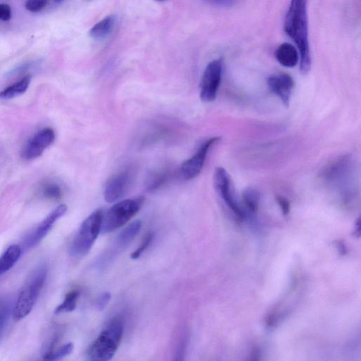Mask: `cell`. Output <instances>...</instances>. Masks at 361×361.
I'll return each instance as SVG.
<instances>
[{
	"instance_id": "obj_1",
	"label": "cell",
	"mask_w": 361,
	"mask_h": 361,
	"mask_svg": "<svg viewBox=\"0 0 361 361\" xmlns=\"http://www.w3.org/2000/svg\"><path fill=\"white\" fill-rule=\"evenodd\" d=\"M285 32L300 52V70L307 74L312 63L308 39L307 0H290L284 20Z\"/></svg>"
},
{
	"instance_id": "obj_2",
	"label": "cell",
	"mask_w": 361,
	"mask_h": 361,
	"mask_svg": "<svg viewBox=\"0 0 361 361\" xmlns=\"http://www.w3.org/2000/svg\"><path fill=\"white\" fill-rule=\"evenodd\" d=\"M123 331V320L119 317L113 318L90 346L88 359L94 361L111 360L120 345Z\"/></svg>"
},
{
	"instance_id": "obj_3",
	"label": "cell",
	"mask_w": 361,
	"mask_h": 361,
	"mask_svg": "<svg viewBox=\"0 0 361 361\" xmlns=\"http://www.w3.org/2000/svg\"><path fill=\"white\" fill-rule=\"evenodd\" d=\"M104 212L97 209L82 223L70 247L73 256L85 255L91 250L101 231Z\"/></svg>"
},
{
	"instance_id": "obj_4",
	"label": "cell",
	"mask_w": 361,
	"mask_h": 361,
	"mask_svg": "<svg viewBox=\"0 0 361 361\" xmlns=\"http://www.w3.org/2000/svg\"><path fill=\"white\" fill-rule=\"evenodd\" d=\"M144 202L143 197L126 199L114 204L103 215L101 231L111 232L130 220L140 209Z\"/></svg>"
},
{
	"instance_id": "obj_5",
	"label": "cell",
	"mask_w": 361,
	"mask_h": 361,
	"mask_svg": "<svg viewBox=\"0 0 361 361\" xmlns=\"http://www.w3.org/2000/svg\"><path fill=\"white\" fill-rule=\"evenodd\" d=\"M46 269H37L22 288L13 308V317L20 320L32 310L46 279Z\"/></svg>"
},
{
	"instance_id": "obj_6",
	"label": "cell",
	"mask_w": 361,
	"mask_h": 361,
	"mask_svg": "<svg viewBox=\"0 0 361 361\" xmlns=\"http://www.w3.org/2000/svg\"><path fill=\"white\" fill-rule=\"evenodd\" d=\"M222 72L221 58L214 59L207 64L200 83V97L202 102H211L216 99Z\"/></svg>"
},
{
	"instance_id": "obj_7",
	"label": "cell",
	"mask_w": 361,
	"mask_h": 361,
	"mask_svg": "<svg viewBox=\"0 0 361 361\" xmlns=\"http://www.w3.org/2000/svg\"><path fill=\"white\" fill-rule=\"evenodd\" d=\"M220 139L219 137H213L207 140L194 155L181 164L179 172L183 179L192 180L201 173L209 149Z\"/></svg>"
},
{
	"instance_id": "obj_8",
	"label": "cell",
	"mask_w": 361,
	"mask_h": 361,
	"mask_svg": "<svg viewBox=\"0 0 361 361\" xmlns=\"http://www.w3.org/2000/svg\"><path fill=\"white\" fill-rule=\"evenodd\" d=\"M213 180L216 190L227 206L238 217L244 218L245 212L235 199L231 178L226 170L221 166L216 167L214 170Z\"/></svg>"
},
{
	"instance_id": "obj_9",
	"label": "cell",
	"mask_w": 361,
	"mask_h": 361,
	"mask_svg": "<svg viewBox=\"0 0 361 361\" xmlns=\"http://www.w3.org/2000/svg\"><path fill=\"white\" fill-rule=\"evenodd\" d=\"M55 140V133L51 128H45L36 133L23 145L20 156L25 160L39 157Z\"/></svg>"
},
{
	"instance_id": "obj_10",
	"label": "cell",
	"mask_w": 361,
	"mask_h": 361,
	"mask_svg": "<svg viewBox=\"0 0 361 361\" xmlns=\"http://www.w3.org/2000/svg\"><path fill=\"white\" fill-rule=\"evenodd\" d=\"M133 177V170L126 168L111 176L106 182L104 197L107 202L119 200L130 186Z\"/></svg>"
},
{
	"instance_id": "obj_11",
	"label": "cell",
	"mask_w": 361,
	"mask_h": 361,
	"mask_svg": "<svg viewBox=\"0 0 361 361\" xmlns=\"http://www.w3.org/2000/svg\"><path fill=\"white\" fill-rule=\"evenodd\" d=\"M267 85L269 90L281 99L284 106L288 107L294 87L293 78L283 73L274 74L267 78Z\"/></svg>"
},
{
	"instance_id": "obj_12",
	"label": "cell",
	"mask_w": 361,
	"mask_h": 361,
	"mask_svg": "<svg viewBox=\"0 0 361 361\" xmlns=\"http://www.w3.org/2000/svg\"><path fill=\"white\" fill-rule=\"evenodd\" d=\"M67 211V206L64 204L59 205L53 210L38 226L35 231L27 238L25 244L27 247H33L38 244L47 234L53 224Z\"/></svg>"
},
{
	"instance_id": "obj_13",
	"label": "cell",
	"mask_w": 361,
	"mask_h": 361,
	"mask_svg": "<svg viewBox=\"0 0 361 361\" xmlns=\"http://www.w3.org/2000/svg\"><path fill=\"white\" fill-rule=\"evenodd\" d=\"M275 58L283 66L293 68L298 63L299 56L294 46L284 42L275 51Z\"/></svg>"
},
{
	"instance_id": "obj_14",
	"label": "cell",
	"mask_w": 361,
	"mask_h": 361,
	"mask_svg": "<svg viewBox=\"0 0 361 361\" xmlns=\"http://www.w3.org/2000/svg\"><path fill=\"white\" fill-rule=\"evenodd\" d=\"M116 16L109 15L91 27L89 35L94 39H102L109 35L114 29Z\"/></svg>"
},
{
	"instance_id": "obj_15",
	"label": "cell",
	"mask_w": 361,
	"mask_h": 361,
	"mask_svg": "<svg viewBox=\"0 0 361 361\" xmlns=\"http://www.w3.org/2000/svg\"><path fill=\"white\" fill-rule=\"evenodd\" d=\"M32 77L27 75L18 82L6 87L0 91L1 99H10L21 94H23L29 87Z\"/></svg>"
},
{
	"instance_id": "obj_16",
	"label": "cell",
	"mask_w": 361,
	"mask_h": 361,
	"mask_svg": "<svg viewBox=\"0 0 361 361\" xmlns=\"http://www.w3.org/2000/svg\"><path fill=\"white\" fill-rule=\"evenodd\" d=\"M142 228L140 220L135 221L126 226L117 236L116 246L119 248L127 247L135 237L139 233Z\"/></svg>"
},
{
	"instance_id": "obj_17",
	"label": "cell",
	"mask_w": 361,
	"mask_h": 361,
	"mask_svg": "<svg viewBox=\"0 0 361 361\" xmlns=\"http://www.w3.org/2000/svg\"><path fill=\"white\" fill-rule=\"evenodd\" d=\"M20 255L21 247L18 245L9 246L0 257V275L9 270Z\"/></svg>"
},
{
	"instance_id": "obj_18",
	"label": "cell",
	"mask_w": 361,
	"mask_h": 361,
	"mask_svg": "<svg viewBox=\"0 0 361 361\" xmlns=\"http://www.w3.org/2000/svg\"><path fill=\"white\" fill-rule=\"evenodd\" d=\"M80 295L78 290H73L66 294L63 301L55 309V314L70 312L75 310Z\"/></svg>"
},
{
	"instance_id": "obj_19",
	"label": "cell",
	"mask_w": 361,
	"mask_h": 361,
	"mask_svg": "<svg viewBox=\"0 0 361 361\" xmlns=\"http://www.w3.org/2000/svg\"><path fill=\"white\" fill-rule=\"evenodd\" d=\"M243 201L246 207L252 212H257L259 204V192L252 188L244 190L242 195Z\"/></svg>"
},
{
	"instance_id": "obj_20",
	"label": "cell",
	"mask_w": 361,
	"mask_h": 361,
	"mask_svg": "<svg viewBox=\"0 0 361 361\" xmlns=\"http://www.w3.org/2000/svg\"><path fill=\"white\" fill-rule=\"evenodd\" d=\"M169 177V172L166 170L160 171L151 175L147 183L148 191H154L163 185Z\"/></svg>"
},
{
	"instance_id": "obj_21",
	"label": "cell",
	"mask_w": 361,
	"mask_h": 361,
	"mask_svg": "<svg viewBox=\"0 0 361 361\" xmlns=\"http://www.w3.org/2000/svg\"><path fill=\"white\" fill-rule=\"evenodd\" d=\"M73 350V344L68 343L63 346H61L55 351H49L44 354V359L47 360H60L72 353Z\"/></svg>"
},
{
	"instance_id": "obj_22",
	"label": "cell",
	"mask_w": 361,
	"mask_h": 361,
	"mask_svg": "<svg viewBox=\"0 0 361 361\" xmlns=\"http://www.w3.org/2000/svg\"><path fill=\"white\" fill-rule=\"evenodd\" d=\"M43 195L49 199L57 200L61 196V190L55 183H49L43 188Z\"/></svg>"
},
{
	"instance_id": "obj_23",
	"label": "cell",
	"mask_w": 361,
	"mask_h": 361,
	"mask_svg": "<svg viewBox=\"0 0 361 361\" xmlns=\"http://www.w3.org/2000/svg\"><path fill=\"white\" fill-rule=\"evenodd\" d=\"M153 233H148L143 238L140 245L130 255L131 259H138L149 247L153 240Z\"/></svg>"
},
{
	"instance_id": "obj_24",
	"label": "cell",
	"mask_w": 361,
	"mask_h": 361,
	"mask_svg": "<svg viewBox=\"0 0 361 361\" xmlns=\"http://www.w3.org/2000/svg\"><path fill=\"white\" fill-rule=\"evenodd\" d=\"M47 4V0H27L25 4V7L27 11L36 13L42 11Z\"/></svg>"
},
{
	"instance_id": "obj_25",
	"label": "cell",
	"mask_w": 361,
	"mask_h": 361,
	"mask_svg": "<svg viewBox=\"0 0 361 361\" xmlns=\"http://www.w3.org/2000/svg\"><path fill=\"white\" fill-rule=\"evenodd\" d=\"M111 299V294L104 292L101 294L95 301V307L98 311H102L107 305Z\"/></svg>"
},
{
	"instance_id": "obj_26",
	"label": "cell",
	"mask_w": 361,
	"mask_h": 361,
	"mask_svg": "<svg viewBox=\"0 0 361 361\" xmlns=\"http://www.w3.org/2000/svg\"><path fill=\"white\" fill-rule=\"evenodd\" d=\"M11 17V8L9 5L0 4V20L4 21L8 20Z\"/></svg>"
},
{
	"instance_id": "obj_27",
	"label": "cell",
	"mask_w": 361,
	"mask_h": 361,
	"mask_svg": "<svg viewBox=\"0 0 361 361\" xmlns=\"http://www.w3.org/2000/svg\"><path fill=\"white\" fill-rule=\"evenodd\" d=\"M276 201L284 215H287L289 213L290 211V203L288 200L283 197L278 195L276 197Z\"/></svg>"
},
{
	"instance_id": "obj_28",
	"label": "cell",
	"mask_w": 361,
	"mask_h": 361,
	"mask_svg": "<svg viewBox=\"0 0 361 361\" xmlns=\"http://www.w3.org/2000/svg\"><path fill=\"white\" fill-rule=\"evenodd\" d=\"M8 308L4 304H0V335L4 330L8 318Z\"/></svg>"
},
{
	"instance_id": "obj_29",
	"label": "cell",
	"mask_w": 361,
	"mask_h": 361,
	"mask_svg": "<svg viewBox=\"0 0 361 361\" xmlns=\"http://www.w3.org/2000/svg\"><path fill=\"white\" fill-rule=\"evenodd\" d=\"M216 4H226L230 3L232 0H209Z\"/></svg>"
},
{
	"instance_id": "obj_30",
	"label": "cell",
	"mask_w": 361,
	"mask_h": 361,
	"mask_svg": "<svg viewBox=\"0 0 361 361\" xmlns=\"http://www.w3.org/2000/svg\"><path fill=\"white\" fill-rule=\"evenodd\" d=\"M53 1L56 3H61V2L63 1L64 0H53Z\"/></svg>"
},
{
	"instance_id": "obj_31",
	"label": "cell",
	"mask_w": 361,
	"mask_h": 361,
	"mask_svg": "<svg viewBox=\"0 0 361 361\" xmlns=\"http://www.w3.org/2000/svg\"><path fill=\"white\" fill-rule=\"evenodd\" d=\"M157 1H164V0H157Z\"/></svg>"
}]
</instances>
